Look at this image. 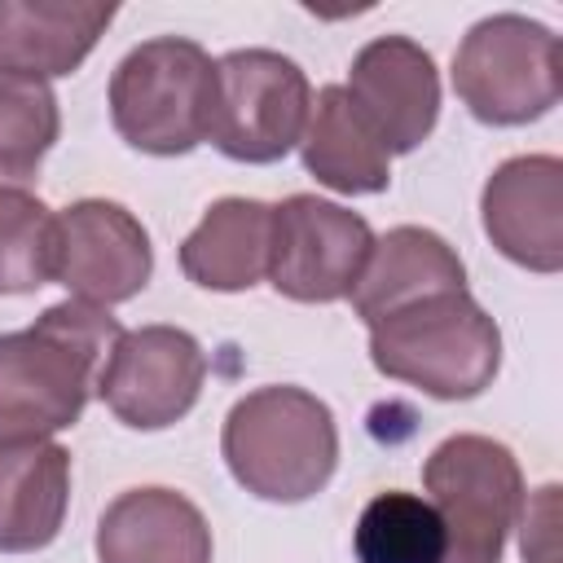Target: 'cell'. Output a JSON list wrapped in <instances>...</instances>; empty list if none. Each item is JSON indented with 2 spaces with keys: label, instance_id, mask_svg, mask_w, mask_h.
Listing matches in <instances>:
<instances>
[{
  "label": "cell",
  "instance_id": "6da1fadb",
  "mask_svg": "<svg viewBox=\"0 0 563 563\" xmlns=\"http://www.w3.org/2000/svg\"><path fill=\"white\" fill-rule=\"evenodd\" d=\"M119 334L110 308L79 299H62L31 325L0 334V444L53 440L75 427Z\"/></svg>",
  "mask_w": 563,
  "mask_h": 563
},
{
  "label": "cell",
  "instance_id": "7a4b0ae2",
  "mask_svg": "<svg viewBox=\"0 0 563 563\" xmlns=\"http://www.w3.org/2000/svg\"><path fill=\"white\" fill-rule=\"evenodd\" d=\"M229 475L260 501L295 506L317 497L339 466V427L321 396L268 383L233 400L220 431Z\"/></svg>",
  "mask_w": 563,
  "mask_h": 563
},
{
  "label": "cell",
  "instance_id": "3957f363",
  "mask_svg": "<svg viewBox=\"0 0 563 563\" xmlns=\"http://www.w3.org/2000/svg\"><path fill=\"white\" fill-rule=\"evenodd\" d=\"M369 361L383 378L435 400H475L501 369V330L471 290L413 299L369 325Z\"/></svg>",
  "mask_w": 563,
  "mask_h": 563
},
{
  "label": "cell",
  "instance_id": "277c9868",
  "mask_svg": "<svg viewBox=\"0 0 563 563\" xmlns=\"http://www.w3.org/2000/svg\"><path fill=\"white\" fill-rule=\"evenodd\" d=\"M216 101V62L198 40L158 35L136 44L110 75L114 132L154 158L189 154L207 141Z\"/></svg>",
  "mask_w": 563,
  "mask_h": 563
},
{
  "label": "cell",
  "instance_id": "5b68a950",
  "mask_svg": "<svg viewBox=\"0 0 563 563\" xmlns=\"http://www.w3.org/2000/svg\"><path fill=\"white\" fill-rule=\"evenodd\" d=\"M427 501L444 523V563H501L523 506L519 457L475 431H457L422 462Z\"/></svg>",
  "mask_w": 563,
  "mask_h": 563
},
{
  "label": "cell",
  "instance_id": "8992f818",
  "mask_svg": "<svg viewBox=\"0 0 563 563\" xmlns=\"http://www.w3.org/2000/svg\"><path fill=\"white\" fill-rule=\"evenodd\" d=\"M453 92L488 128H523L559 106V35L523 13L479 18L453 53Z\"/></svg>",
  "mask_w": 563,
  "mask_h": 563
},
{
  "label": "cell",
  "instance_id": "52a82bcc",
  "mask_svg": "<svg viewBox=\"0 0 563 563\" xmlns=\"http://www.w3.org/2000/svg\"><path fill=\"white\" fill-rule=\"evenodd\" d=\"M312 84L277 48H233L216 57V101L207 141L233 163H277L308 128Z\"/></svg>",
  "mask_w": 563,
  "mask_h": 563
},
{
  "label": "cell",
  "instance_id": "ba28073f",
  "mask_svg": "<svg viewBox=\"0 0 563 563\" xmlns=\"http://www.w3.org/2000/svg\"><path fill=\"white\" fill-rule=\"evenodd\" d=\"M374 229L365 216L317 194H290L273 207L268 286L295 303H339L352 295Z\"/></svg>",
  "mask_w": 563,
  "mask_h": 563
},
{
  "label": "cell",
  "instance_id": "9c48e42d",
  "mask_svg": "<svg viewBox=\"0 0 563 563\" xmlns=\"http://www.w3.org/2000/svg\"><path fill=\"white\" fill-rule=\"evenodd\" d=\"M207 352L180 325L123 330L97 374L101 405L132 431L176 427L202 396Z\"/></svg>",
  "mask_w": 563,
  "mask_h": 563
},
{
  "label": "cell",
  "instance_id": "30bf717a",
  "mask_svg": "<svg viewBox=\"0 0 563 563\" xmlns=\"http://www.w3.org/2000/svg\"><path fill=\"white\" fill-rule=\"evenodd\" d=\"M154 246L145 224L110 198H79L57 211V246H53V282L70 290V299L92 308H114L136 299L150 286Z\"/></svg>",
  "mask_w": 563,
  "mask_h": 563
},
{
  "label": "cell",
  "instance_id": "8fae6325",
  "mask_svg": "<svg viewBox=\"0 0 563 563\" xmlns=\"http://www.w3.org/2000/svg\"><path fill=\"white\" fill-rule=\"evenodd\" d=\"M347 97L387 154H413L440 119L435 57L409 35L369 40L347 66Z\"/></svg>",
  "mask_w": 563,
  "mask_h": 563
},
{
  "label": "cell",
  "instance_id": "7c38bea8",
  "mask_svg": "<svg viewBox=\"0 0 563 563\" xmlns=\"http://www.w3.org/2000/svg\"><path fill=\"white\" fill-rule=\"evenodd\" d=\"M488 242L528 273L563 268V163L554 154L506 158L479 194Z\"/></svg>",
  "mask_w": 563,
  "mask_h": 563
},
{
  "label": "cell",
  "instance_id": "4fadbf2b",
  "mask_svg": "<svg viewBox=\"0 0 563 563\" xmlns=\"http://www.w3.org/2000/svg\"><path fill=\"white\" fill-rule=\"evenodd\" d=\"M211 523L176 488L119 493L97 519V563H211Z\"/></svg>",
  "mask_w": 563,
  "mask_h": 563
},
{
  "label": "cell",
  "instance_id": "5bb4252c",
  "mask_svg": "<svg viewBox=\"0 0 563 563\" xmlns=\"http://www.w3.org/2000/svg\"><path fill=\"white\" fill-rule=\"evenodd\" d=\"M114 4H70V0H0V75L62 79L84 66Z\"/></svg>",
  "mask_w": 563,
  "mask_h": 563
},
{
  "label": "cell",
  "instance_id": "9a60e30c",
  "mask_svg": "<svg viewBox=\"0 0 563 563\" xmlns=\"http://www.w3.org/2000/svg\"><path fill=\"white\" fill-rule=\"evenodd\" d=\"M440 290H466L462 255L422 224H396L383 238H374V251L347 299H352V312L365 325H374L378 317Z\"/></svg>",
  "mask_w": 563,
  "mask_h": 563
},
{
  "label": "cell",
  "instance_id": "2e32d148",
  "mask_svg": "<svg viewBox=\"0 0 563 563\" xmlns=\"http://www.w3.org/2000/svg\"><path fill=\"white\" fill-rule=\"evenodd\" d=\"M70 506V453L57 440L0 444V554L57 541Z\"/></svg>",
  "mask_w": 563,
  "mask_h": 563
},
{
  "label": "cell",
  "instance_id": "e0dca14e",
  "mask_svg": "<svg viewBox=\"0 0 563 563\" xmlns=\"http://www.w3.org/2000/svg\"><path fill=\"white\" fill-rule=\"evenodd\" d=\"M273 207L260 198H216L180 242V273L220 295L251 290L268 277Z\"/></svg>",
  "mask_w": 563,
  "mask_h": 563
},
{
  "label": "cell",
  "instance_id": "ac0fdd59",
  "mask_svg": "<svg viewBox=\"0 0 563 563\" xmlns=\"http://www.w3.org/2000/svg\"><path fill=\"white\" fill-rule=\"evenodd\" d=\"M308 176L334 194H383L391 185V154L352 106L343 84H325L312 97V114L299 141Z\"/></svg>",
  "mask_w": 563,
  "mask_h": 563
},
{
  "label": "cell",
  "instance_id": "d6986e66",
  "mask_svg": "<svg viewBox=\"0 0 563 563\" xmlns=\"http://www.w3.org/2000/svg\"><path fill=\"white\" fill-rule=\"evenodd\" d=\"M352 550L356 563H444L440 510L422 493H374L356 515Z\"/></svg>",
  "mask_w": 563,
  "mask_h": 563
},
{
  "label": "cell",
  "instance_id": "ffe728a7",
  "mask_svg": "<svg viewBox=\"0 0 563 563\" xmlns=\"http://www.w3.org/2000/svg\"><path fill=\"white\" fill-rule=\"evenodd\" d=\"M62 132V110L48 84L0 75V185H22L40 172Z\"/></svg>",
  "mask_w": 563,
  "mask_h": 563
},
{
  "label": "cell",
  "instance_id": "44dd1931",
  "mask_svg": "<svg viewBox=\"0 0 563 563\" xmlns=\"http://www.w3.org/2000/svg\"><path fill=\"white\" fill-rule=\"evenodd\" d=\"M57 216L18 185H0V295H31L53 282Z\"/></svg>",
  "mask_w": 563,
  "mask_h": 563
},
{
  "label": "cell",
  "instance_id": "7402d4cb",
  "mask_svg": "<svg viewBox=\"0 0 563 563\" xmlns=\"http://www.w3.org/2000/svg\"><path fill=\"white\" fill-rule=\"evenodd\" d=\"M519 550L523 563H563V537H559V484H541L519 506Z\"/></svg>",
  "mask_w": 563,
  "mask_h": 563
}]
</instances>
